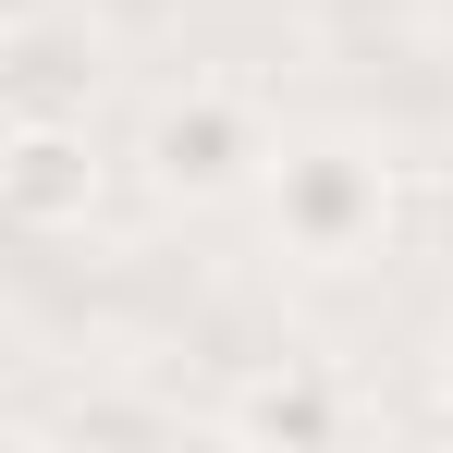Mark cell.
Listing matches in <instances>:
<instances>
[{
  "label": "cell",
  "mask_w": 453,
  "mask_h": 453,
  "mask_svg": "<svg viewBox=\"0 0 453 453\" xmlns=\"http://www.w3.org/2000/svg\"><path fill=\"white\" fill-rule=\"evenodd\" d=\"M380 209H392V184H380L368 148H295L282 159V245H295V257H356V245H380Z\"/></svg>",
  "instance_id": "cell-1"
},
{
  "label": "cell",
  "mask_w": 453,
  "mask_h": 453,
  "mask_svg": "<svg viewBox=\"0 0 453 453\" xmlns=\"http://www.w3.org/2000/svg\"><path fill=\"white\" fill-rule=\"evenodd\" d=\"M257 159H270L257 148V111H245L233 86H196V98H172V111L148 123V172L172 184V196H233Z\"/></svg>",
  "instance_id": "cell-2"
},
{
  "label": "cell",
  "mask_w": 453,
  "mask_h": 453,
  "mask_svg": "<svg viewBox=\"0 0 453 453\" xmlns=\"http://www.w3.org/2000/svg\"><path fill=\"white\" fill-rule=\"evenodd\" d=\"M86 196H98V159H86L74 123H12V148H0V209L12 221H86Z\"/></svg>",
  "instance_id": "cell-3"
},
{
  "label": "cell",
  "mask_w": 453,
  "mask_h": 453,
  "mask_svg": "<svg viewBox=\"0 0 453 453\" xmlns=\"http://www.w3.org/2000/svg\"><path fill=\"white\" fill-rule=\"evenodd\" d=\"M74 111H86L74 37H50V12L12 25V37H0V123H74Z\"/></svg>",
  "instance_id": "cell-4"
},
{
  "label": "cell",
  "mask_w": 453,
  "mask_h": 453,
  "mask_svg": "<svg viewBox=\"0 0 453 453\" xmlns=\"http://www.w3.org/2000/svg\"><path fill=\"white\" fill-rule=\"evenodd\" d=\"M233 429H257V441H331V429H343V404H331L319 380H257V392L233 404Z\"/></svg>",
  "instance_id": "cell-5"
},
{
  "label": "cell",
  "mask_w": 453,
  "mask_h": 453,
  "mask_svg": "<svg viewBox=\"0 0 453 453\" xmlns=\"http://www.w3.org/2000/svg\"><path fill=\"white\" fill-rule=\"evenodd\" d=\"M37 12H50V0H0V37H12V25H37Z\"/></svg>",
  "instance_id": "cell-6"
}]
</instances>
